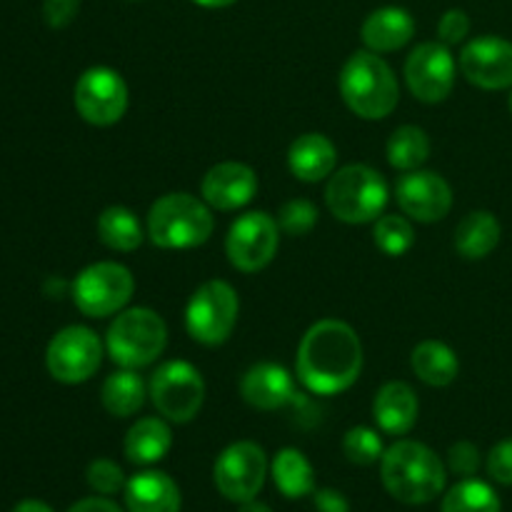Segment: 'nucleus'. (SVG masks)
Wrapping results in <instances>:
<instances>
[{
  "mask_svg": "<svg viewBox=\"0 0 512 512\" xmlns=\"http://www.w3.org/2000/svg\"><path fill=\"white\" fill-rule=\"evenodd\" d=\"M298 380L315 395H338L353 388L363 370V345L343 320H320L298 348Z\"/></svg>",
  "mask_w": 512,
  "mask_h": 512,
  "instance_id": "obj_1",
  "label": "nucleus"
},
{
  "mask_svg": "<svg viewBox=\"0 0 512 512\" xmlns=\"http://www.w3.org/2000/svg\"><path fill=\"white\" fill-rule=\"evenodd\" d=\"M380 475L385 490L405 505L433 503L445 490L448 480L438 453L415 440H400L385 450L380 460Z\"/></svg>",
  "mask_w": 512,
  "mask_h": 512,
  "instance_id": "obj_2",
  "label": "nucleus"
},
{
  "mask_svg": "<svg viewBox=\"0 0 512 512\" xmlns=\"http://www.w3.org/2000/svg\"><path fill=\"white\" fill-rule=\"evenodd\" d=\"M338 85L345 105L365 120H383L398 108V78L373 50H358L350 55L340 70Z\"/></svg>",
  "mask_w": 512,
  "mask_h": 512,
  "instance_id": "obj_3",
  "label": "nucleus"
},
{
  "mask_svg": "<svg viewBox=\"0 0 512 512\" xmlns=\"http://www.w3.org/2000/svg\"><path fill=\"white\" fill-rule=\"evenodd\" d=\"M215 220L208 203L190 193H168L150 205L148 238L163 250H188L208 243Z\"/></svg>",
  "mask_w": 512,
  "mask_h": 512,
  "instance_id": "obj_4",
  "label": "nucleus"
},
{
  "mask_svg": "<svg viewBox=\"0 0 512 512\" xmlns=\"http://www.w3.org/2000/svg\"><path fill=\"white\" fill-rule=\"evenodd\" d=\"M168 345V325L155 310H120L105 335L110 360L120 368L140 370L155 363Z\"/></svg>",
  "mask_w": 512,
  "mask_h": 512,
  "instance_id": "obj_5",
  "label": "nucleus"
},
{
  "mask_svg": "<svg viewBox=\"0 0 512 512\" xmlns=\"http://www.w3.org/2000/svg\"><path fill=\"white\" fill-rule=\"evenodd\" d=\"M325 203L330 213L343 223H373L388 205V183L370 165H345L330 178L325 188Z\"/></svg>",
  "mask_w": 512,
  "mask_h": 512,
  "instance_id": "obj_6",
  "label": "nucleus"
},
{
  "mask_svg": "<svg viewBox=\"0 0 512 512\" xmlns=\"http://www.w3.org/2000/svg\"><path fill=\"white\" fill-rule=\"evenodd\" d=\"M240 300L233 285L225 280H208L200 285L185 308V328L200 345H223L238 323Z\"/></svg>",
  "mask_w": 512,
  "mask_h": 512,
  "instance_id": "obj_7",
  "label": "nucleus"
},
{
  "mask_svg": "<svg viewBox=\"0 0 512 512\" xmlns=\"http://www.w3.org/2000/svg\"><path fill=\"white\" fill-rule=\"evenodd\" d=\"M148 395L165 420L180 425L190 423L203 408V375L185 360H168L150 378Z\"/></svg>",
  "mask_w": 512,
  "mask_h": 512,
  "instance_id": "obj_8",
  "label": "nucleus"
},
{
  "mask_svg": "<svg viewBox=\"0 0 512 512\" xmlns=\"http://www.w3.org/2000/svg\"><path fill=\"white\" fill-rule=\"evenodd\" d=\"M135 290L133 273L120 263H95L73 280V300L88 318H108L130 303Z\"/></svg>",
  "mask_w": 512,
  "mask_h": 512,
  "instance_id": "obj_9",
  "label": "nucleus"
},
{
  "mask_svg": "<svg viewBox=\"0 0 512 512\" xmlns=\"http://www.w3.org/2000/svg\"><path fill=\"white\" fill-rule=\"evenodd\" d=\"M103 363V343L83 325H70L50 340L45 365L58 383L78 385L93 378Z\"/></svg>",
  "mask_w": 512,
  "mask_h": 512,
  "instance_id": "obj_10",
  "label": "nucleus"
},
{
  "mask_svg": "<svg viewBox=\"0 0 512 512\" xmlns=\"http://www.w3.org/2000/svg\"><path fill=\"white\" fill-rule=\"evenodd\" d=\"M280 245V225L263 210L245 213L230 225L225 253L230 265L240 273H258L275 258Z\"/></svg>",
  "mask_w": 512,
  "mask_h": 512,
  "instance_id": "obj_11",
  "label": "nucleus"
},
{
  "mask_svg": "<svg viewBox=\"0 0 512 512\" xmlns=\"http://www.w3.org/2000/svg\"><path fill=\"white\" fill-rule=\"evenodd\" d=\"M265 475H268L265 450L250 440L228 445L218 455L213 468L215 488L233 503H248V500L258 498L265 485Z\"/></svg>",
  "mask_w": 512,
  "mask_h": 512,
  "instance_id": "obj_12",
  "label": "nucleus"
},
{
  "mask_svg": "<svg viewBox=\"0 0 512 512\" xmlns=\"http://www.w3.org/2000/svg\"><path fill=\"white\" fill-rule=\"evenodd\" d=\"M75 110L98 128L115 125L128 110V85L113 68H88L75 83Z\"/></svg>",
  "mask_w": 512,
  "mask_h": 512,
  "instance_id": "obj_13",
  "label": "nucleus"
},
{
  "mask_svg": "<svg viewBox=\"0 0 512 512\" xmlns=\"http://www.w3.org/2000/svg\"><path fill=\"white\" fill-rule=\"evenodd\" d=\"M453 53L445 43H420L405 60V80L410 93L423 103H443L455 85Z\"/></svg>",
  "mask_w": 512,
  "mask_h": 512,
  "instance_id": "obj_14",
  "label": "nucleus"
},
{
  "mask_svg": "<svg viewBox=\"0 0 512 512\" xmlns=\"http://www.w3.org/2000/svg\"><path fill=\"white\" fill-rule=\"evenodd\" d=\"M460 73L483 90L512 88V43L498 35H480L460 53Z\"/></svg>",
  "mask_w": 512,
  "mask_h": 512,
  "instance_id": "obj_15",
  "label": "nucleus"
},
{
  "mask_svg": "<svg viewBox=\"0 0 512 512\" xmlns=\"http://www.w3.org/2000/svg\"><path fill=\"white\" fill-rule=\"evenodd\" d=\"M400 210L418 223H438L453 208V190L448 180L430 170H410L395 183Z\"/></svg>",
  "mask_w": 512,
  "mask_h": 512,
  "instance_id": "obj_16",
  "label": "nucleus"
},
{
  "mask_svg": "<svg viewBox=\"0 0 512 512\" xmlns=\"http://www.w3.org/2000/svg\"><path fill=\"white\" fill-rule=\"evenodd\" d=\"M203 200L215 210H238L248 205L258 193V175L250 165L238 163V160H225V163L213 165L205 173Z\"/></svg>",
  "mask_w": 512,
  "mask_h": 512,
  "instance_id": "obj_17",
  "label": "nucleus"
},
{
  "mask_svg": "<svg viewBox=\"0 0 512 512\" xmlns=\"http://www.w3.org/2000/svg\"><path fill=\"white\" fill-rule=\"evenodd\" d=\"M240 395L250 408L263 410V413L288 408L300 400V393L295 390L288 370L275 363L253 365L240 380Z\"/></svg>",
  "mask_w": 512,
  "mask_h": 512,
  "instance_id": "obj_18",
  "label": "nucleus"
},
{
  "mask_svg": "<svg viewBox=\"0 0 512 512\" xmlns=\"http://www.w3.org/2000/svg\"><path fill=\"white\" fill-rule=\"evenodd\" d=\"M420 403L415 390L403 380L385 383L373 400V418L378 428L388 435H405L418 420Z\"/></svg>",
  "mask_w": 512,
  "mask_h": 512,
  "instance_id": "obj_19",
  "label": "nucleus"
},
{
  "mask_svg": "<svg viewBox=\"0 0 512 512\" xmlns=\"http://www.w3.org/2000/svg\"><path fill=\"white\" fill-rule=\"evenodd\" d=\"M180 488L160 470H143L125 483L128 512H180Z\"/></svg>",
  "mask_w": 512,
  "mask_h": 512,
  "instance_id": "obj_20",
  "label": "nucleus"
},
{
  "mask_svg": "<svg viewBox=\"0 0 512 512\" xmlns=\"http://www.w3.org/2000/svg\"><path fill=\"white\" fill-rule=\"evenodd\" d=\"M335 163H338V150H335L333 140L325 138L323 133L300 135L288 150L290 173L303 183H320L323 178L333 175Z\"/></svg>",
  "mask_w": 512,
  "mask_h": 512,
  "instance_id": "obj_21",
  "label": "nucleus"
},
{
  "mask_svg": "<svg viewBox=\"0 0 512 512\" xmlns=\"http://www.w3.org/2000/svg\"><path fill=\"white\" fill-rule=\"evenodd\" d=\"M415 35V20L403 8H380L365 18L363 43L373 53H393L408 45Z\"/></svg>",
  "mask_w": 512,
  "mask_h": 512,
  "instance_id": "obj_22",
  "label": "nucleus"
},
{
  "mask_svg": "<svg viewBox=\"0 0 512 512\" xmlns=\"http://www.w3.org/2000/svg\"><path fill=\"white\" fill-rule=\"evenodd\" d=\"M173 448V430L163 418H140L125 435V458L133 465H153Z\"/></svg>",
  "mask_w": 512,
  "mask_h": 512,
  "instance_id": "obj_23",
  "label": "nucleus"
},
{
  "mask_svg": "<svg viewBox=\"0 0 512 512\" xmlns=\"http://www.w3.org/2000/svg\"><path fill=\"white\" fill-rule=\"evenodd\" d=\"M500 235H503V228L493 213L473 210L455 228V250L465 260H483L498 248Z\"/></svg>",
  "mask_w": 512,
  "mask_h": 512,
  "instance_id": "obj_24",
  "label": "nucleus"
},
{
  "mask_svg": "<svg viewBox=\"0 0 512 512\" xmlns=\"http://www.w3.org/2000/svg\"><path fill=\"white\" fill-rule=\"evenodd\" d=\"M413 373L430 388H448L460 373L458 355L440 340H423L410 355Z\"/></svg>",
  "mask_w": 512,
  "mask_h": 512,
  "instance_id": "obj_25",
  "label": "nucleus"
},
{
  "mask_svg": "<svg viewBox=\"0 0 512 512\" xmlns=\"http://www.w3.org/2000/svg\"><path fill=\"white\" fill-rule=\"evenodd\" d=\"M145 383L135 370H118V373L108 375L100 390V400L103 408L108 410L113 418H130L138 413L145 405Z\"/></svg>",
  "mask_w": 512,
  "mask_h": 512,
  "instance_id": "obj_26",
  "label": "nucleus"
},
{
  "mask_svg": "<svg viewBox=\"0 0 512 512\" xmlns=\"http://www.w3.org/2000/svg\"><path fill=\"white\" fill-rule=\"evenodd\" d=\"M98 238L105 248L115 253H133L143 243V225L133 210L123 205H110L98 218Z\"/></svg>",
  "mask_w": 512,
  "mask_h": 512,
  "instance_id": "obj_27",
  "label": "nucleus"
},
{
  "mask_svg": "<svg viewBox=\"0 0 512 512\" xmlns=\"http://www.w3.org/2000/svg\"><path fill=\"white\" fill-rule=\"evenodd\" d=\"M273 480L285 498H305L315 493V473L300 450L285 448L273 460Z\"/></svg>",
  "mask_w": 512,
  "mask_h": 512,
  "instance_id": "obj_28",
  "label": "nucleus"
},
{
  "mask_svg": "<svg viewBox=\"0 0 512 512\" xmlns=\"http://www.w3.org/2000/svg\"><path fill=\"white\" fill-rule=\"evenodd\" d=\"M430 158V140L418 125H403L388 140V163L395 170H418Z\"/></svg>",
  "mask_w": 512,
  "mask_h": 512,
  "instance_id": "obj_29",
  "label": "nucleus"
},
{
  "mask_svg": "<svg viewBox=\"0 0 512 512\" xmlns=\"http://www.w3.org/2000/svg\"><path fill=\"white\" fill-rule=\"evenodd\" d=\"M443 512H500V498L493 485L478 478H465L448 490Z\"/></svg>",
  "mask_w": 512,
  "mask_h": 512,
  "instance_id": "obj_30",
  "label": "nucleus"
},
{
  "mask_svg": "<svg viewBox=\"0 0 512 512\" xmlns=\"http://www.w3.org/2000/svg\"><path fill=\"white\" fill-rule=\"evenodd\" d=\"M375 245L390 258H400L415 245L413 223L403 215H380L373 228Z\"/></svg>",
  "mask_w": 512,
  "mask_h": 512,
  "instance_id": "obj_31",
  "label": "nucleus"
},
{
  "mask_svg": "<svg viewBox=\"0 0 512 512\" xmlns=\"http://www.w3.org/2000/svg\"><path fill=\"white\" fill-rule=\"evenodd\" d=\"M343 453L353 465H363V468H368V465L383 460L385 450H383V440H380V435L375 433L373 428L358 425V428H350L348 433H345Z\"/></svg>",
  "mask_w": 512,
  "mask_h": 512,
  "instance_id": "obj_32",
  "label": "nucleus"
},
{
  "mask_svg": "<svg viewBox=\"0 0 512 512\" xmlns=\"http://www.w3.org/2000/svg\"><path fill=\"white\" fill-rule=\"evenodd\" d=\"M315 223H318V210H315V205L310 200L303 198L288 200L278 213L280 230L288 235H295V238L298 235H308L315 228Z\"/></svg>",
  "mask_w": 512,
  "mask_h": 512,
  "instance_id": "obj_33",
  "label": "nucleus"
},
{
  "mask_svg": "<svg viewBox=\"0 0 512 512\" xmlns=\"http://www.w3.org/2000/svg\"><path fill=\"white\" fill-rule=\"evenodd\" d=\"M88 485L100 495H115L118 490H125V475L118 463L108 458H98L88 465Z\"/></svg>",
  "mask_w": 512,
  "mask_h": 512,
  "instance_id": "obj_34",
  "label": "nucleus"
},
{
  "mask_svg": "<svg viewBox=\"0 0 512 512\" xmlns=\"http://www.w3.org/2000/svg\"><path fill=\"white\" fill-rule=\"evenodd\" d=\"M448 465L460 478H473L480 468V450L468 440H460V443L450 445Z\"/></svg>",
  "mask_w": 512,
  "mask_h": 512,
  "instance_id": "obj_35",
  "label": "nucleus"
},
{
  "mask_svg": "<svg viewBox=\"0 0 512 512\" xmlns=\"http://www.w3.org/2000/svg\"><path fill=\"white\" fill-rule=\"evenodd\" d=\"M470 33V18L465 10L460 8H450L448 13L440 18L438 23V38L440 43H445L450 48V45H458L463 43L465 38H468Z\"/></svg>",
  "mask_w": 512,
  "mask_h": 512,
  "instance_id": "obj_36",
  "label": "nucleus"
},
{
  "mask_svg": "<svg viewBox=\"0 0 512 512\" xmlns=\"http://www.w3.org/2000/svg\"><path fill=\"white\" fill-rule=\"evenodd\" d=\"M488 473L495 483L512 485V438L500 440L488 455Z\"/></svg>",
  "mask_w": 512,
  "mask_h": 512,
  "instance_id": "obj_37",
  "label": "nucleus"
},
{
  "mask_svg": "<svg viewBox=\"0 0 512 512\" xmlns=\"http://www.w3.org/2000/svg\"><path fill=\"white\" fill-rule=\"evenodd\" d=\"M80 10V0H45L43 18L50 28H68Z\"/></svg>",
  "mask_w": 512,
  "mask_h": 512,
  "instance_id": "obj_38",
  "label": "nucleus"
},
{
  "mask_svg": "<svg viewBox=\"0 0 512 512\" xmlns=\"http://www.w3.org/2000/svg\"><path fill=\"white\" fill-rule=\"evenodd\" d=\"M315 508L318 512H350V503L343 493L333 488L315 490Z\"/></svg>",
  "mask_w": 512,
  "mask_h": 512,
  "instance_id": "obj_39",
  "label": "nucleus"
},
{
  "mask_svg": "<svg viewBox=\"0 0 512 512\" xmlns=\"http://www.w3.org/2000/svg\"><path fill=\"white\" fill-rule=\"evenodd\" d=\"M68 512H123V510L108 498H85L80 500V503H75Z\"/></svg>",
  "mask_w": 512,
  "mask_h": 512,
  "instance_id": "obj_40",
  "label": "nucleus"
},
{
  "mask_svg": "<svg viewBox=\"0 0 512 512\" xmlns=\"http://www.w3.org/2000/svg\"><path fill=\"white\" fill-rule=\"evenodd\" d=\"M13 512H53V510H50L45 503H40V500H23V503L15 505Z\"/></svg>",
  "mask_w": 512,
  "mask_h": 512,
  "instance_id": "obj_41",
  "label": "nucleus"
},
{
  "mask_svg": "<svg viewBox=\"0 0 512 512\" xmlns=\"http://www.w3.org/2000/svg\"><path fill=\"white\" fill-rule=\"evenodd\" d=\"M238 512H273L265 503H258V500H248V503H240Z\"/></svg>",
  "mask_w": 512,
  "mask_h": 512,
  "instance_id": "obj_42",
  "label": "nucleus"
},
{
  "mask_svg": "<svg viewBox=\"0 0 512 512\" xmlns=\"http://www.w3.org/2000/svg\"><path fill=\"white\" fill-rule=\"evenodd\" d=\"M193 3L200 5V8H228L235 0H193Z\"/></svg>",
  "mask_w": 512,
  "mask_h": 512,
  "instance_id": "obj_43",
  "label": "nucleus"
},
{
  "mask_svg": "<svg viewBox=\"0 0 512 512\" xmlns=\"http://www.w3.org/2000/svg\"><path fill=\"white\" fill-rule=\"evenodd\" d=\"M508 105H510V113H512V90H510V100H508Z\"/></svg>",
  "mask_w": 512,
  "mask_h": 512,
  "instance_id": "obj_44",
  "label": "nucleus"
}]
</instances>
